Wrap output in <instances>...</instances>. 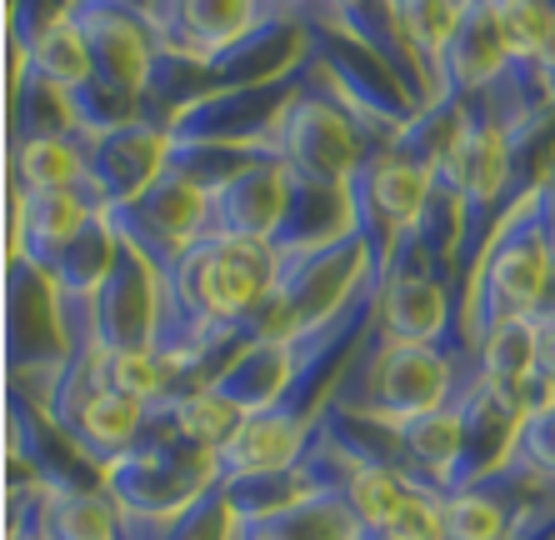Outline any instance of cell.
<instances>
[{
	"label": "cell",
	"instance_id": "1",
	"mask_svg": "<svg viewBox=\"0 0 555 540\" xmlns=\"http://www.w3.org/2000/svg\"><path fill=\"white\" fill-rule=\"evenodd\" d=\"M275 281V250L266 241L201 235L185 245L170 275H160V321H155V360L181 371L216 331L256 310V300Z\"/></svg>",
	"mask_w": 555,
	"mask_h": 540
},
{
	"label": "cell",
	"instance_id": "2",
	"mask_svg": "<svg viewBox=\"0 0 555 540\" xmlns=\"http://www.w3.org/2000/svg\"><path fill=\"white\" fill-rule=\"evenodd\" d=\"M390 141H396V126L365 116L361 105L306 55V86H300L296 101L285 105V116L271 126L266 151L296 176L346 185L361 170L365 155Z\"/></svg>",
	"mask_w": 555,
	"mask_h": 540
},
{
	"label": "cell",
	"instance_id": "3",
	"mask_svg": "<svg viewBox=\"0 0 555 540\" xmlns=\"http://www.w3.org/2000/svg\"><path fill=\"white\" fill-rule=\"evenodd\" d=\"M470 375L476 371H465L440 346L396 340L375 325L325 406L346 415H371V421H411V415H426L436 406H451Z\"/></svg>",
	"mask_w": 555,
	"mask_h": 540
},
{
	"label": "cell",
	"instance_id": "4",
	"mask_svg": "<svg viewBox=\"0 0 555 540\" xmlns=\"http://www.w3.org/2000/svg\"><path fill=\"white\" fill-rule=\"evenodd\" d=\"M551 296V245H545L541 206L530 195L526 206L495 226L486 256H480L470 291H465V350L480 360V340L501 321L535 316Z\"/></svg>",
	"mask_w": 555,
	"mask_h": 540
},
{
	"label": "cell",
	"instance_id": "5",
	"mask_svg": "<svg viewBox=\"0 0 555 540\" xmlns=\"http://www.w3.org/2000/svg\"><path fill=\"white\" fill-rule=\"evenodd\" d=\"M210 486H220L216 455L181 440L176 430H166V425H155V421H145L135 450L120 455L105 471V490L120 501V511L151 515V520H166V515L185 511Z\"/></svg>",
	"mask_w": 555,
	"mask_h": 540
},
{
	"label": "cell",
	"instance_id": "6",
	"mask_svg": "<svg viewBox=\"0 0 555 540\" xmlns=\"http://www.w3.org/2000/svg\"><path fill=\"white\" fill-rule=\"evenodd\" d=\"M65 136H70V145L80 151V166H86V176H80L70 191H76V201L91 210V216H105L111 206L135 201V195L166 170V155H170V136L145 126V120H130V126H116V130L70 126Z\"/></svg>",
	"mask_w": 555,
	"mask_h": 540
},
{
	"label": "cell",
	"instance_id": "7",
	"mask_svg": "<svg viewBox=\"0 0 555 540\" xmlns=\"http://www.w3.org/2000/svg\"><path fill=\"white\" fill-rule=\"evenodd\" d=\"M430 185H436V170L405 160L396 145H380L361 160V170L346 180L350 191V216H356V231H361L365 250H371L375 275L386 270L390 250L405 231L415 226L421 206H426Z\"/></svg>",
	"mask_w": 555,
	"mask_h": 540
},
{
	"label": "cell",
	"instance_id": "8",
	"mask_svg": "<svg viewBox=\"0 0 555 540\" xmlns=\"http://www.w3.org/2000/svg\"><path fill=\"white\" fill-rule=\"evenodd\" d=\"M105 220L116 226V235L135 256L151 260L155 275H170L176 260L185 256V245L206 235V191L166 166L135 201L105 210Z\"/></svg>",
	"mask_w": 555,
	"mask_h": 540
},
{
	"label": "cell",
	"instance_id": "9",
	"mask_svg": "<svg viewBox=\"0 0 555 540\" xmlns=\"http://www.w3.org/2000/svg\"><path fill=\"white\" fill-rule=\"evenodd\" d=\"M365 275H375L371 250H365L361 231L340 235L331 245H315V250H285L275 256V291H281L291 321L300 331H315L346 306L356 291L365 285Z\"/></svg>",
	"mask_w": 555,
	"mask_h": 540
},
{
	"label": "cell",
	"instance_id": "10",
	"mask_svg": "<svg viewBox=\"0 0 555 540\" xmlns=\"http://www.w3.org/2000/svg\"><path fill=\"white\" fill-rule=\"evenodd\" d=\"M306 86V61L281 80L266 86H235V90H216L206 101H195L176 126L170 141H206V145H266L271 126L285 116V105L300 95Z\"/></svg>",
	"mask_w": 555,
	"mask_h": 540
},
{
	"label": "cell",
	"instance_id": "11",
	"mask_svg": "<svg viewBox=\"0 0 555 540\" xmlns=\"http://www.w3.org/2000/svg\"><path fill=\"white\" fill-rule=\"evenodd\" d=\"M300 26H306V36H310V61L321 65L325 76L336 80L365 116L401 130L405 120L421 111V105L405 95L401 80H396V70H390L365 40H356L350 30L331 26V21H300Z\"/></svg>",
	"mask_w": 555,
	"mask_h": 540
},
{
	"label": "cell",
	"instance_id": "12",
	"mask_svg": "<svg viewBox=\"0 0 555 540\" xmlns=\"http://www.w3.org/2000/svg\"><path fill=\"white\" fill-rule=\"evenodd\" d=\"M65 15L76 21L80 40L91 51V76L141 95L145 76H151V61L160 51L145 11H130L120 0H70Z\"/></svg>",
	"mask_w": 555,
	"mask_h": 540
},
{
	"label": "cell",
	"instance_id": "13",
	"mask_svg": "<svg viewBox=\"0 0 555 540\" xmlns=\"http://www.w3.org/2000/svg\"><path fill=\"white\" fill-rule=\"evenodd\" d=\"M95 316V346L105 356H130V350L155 346V321H160V275L145 256H135L120 241L116 270L105 275V285L91 296Z\"/></svg>",
	"mask_w": 555,
	"mask_h": 540
},
{
	"label": "cell",
	"instance_id": "14",
	"mask_svg": "<svg viewBox=\"0 0 555 540\" xmlns=\"http://www.w3.org/2000/svg\"><path fill=\"white\" fill-rule=\"evenodd\" d=\"M451 406L461 411V465H455V480H451V496H455V490H470L476 480H486L511 455L526 406H520L516 390L495 386L480 371L455 390Z\"/></svg>",
	"mask_w": 555,
	"mask_h": 540
},
{
	"label": "cell",
	"instance_id": "15",
	"mask_svg": "<svg viewBox=\"0 0 555 540\" xmlns=\"http://www.w3.org/2000/svg\"><path fill=\"white\" fill-rule=\"evenodd\" d=\"M266 15H271L266 0H145V21H151L155 40L191 61L220 55Z\"/></svg>",
	"mask_w": 555,
	"mask_h": 540
},
{
	"label": "cell",
	"instance_id": "16",
	"mask_svg": "<svg viewBox=\"0 0 555 540\" xmlns=\"http://www.w3.org/2000/svg\"><path fill=\"white\" fill-rule=\"evenodd\" d=\"M285 185L291 170L266 155L241 176H231L220 191L206 195V235H235V241H271L285 216Z\"/></svg>",
	"mask_w": 555,
	"mask_h": 540
},
{
	"label": "cell",
	"instance_id": "17",
	"mask_svg": "<svg viewBox=\"0 0 555 540\" xmlns=\"http://www.w3.org/2000/svg\"><path fill=\"white\" fill-rule=\"evenodd\" d=\"M51 425L105 476L120 455L135 450V440H141V430H145V406L111 386H101V390H91V396H80V400H70V406H61V411H51Z\"/></svg>",
	"mask_w": 555,
	"mask_h": 540
},
{
	"label": "cell",
	"instance_id": "18",
	"mask_svg": "<svg viewBox=\"0 0 555 540\" xmlns=\"http://www.w3.org/2000/svg\"><path fill=\"white\" fill-rule=\"evenodd\" d=\"M5 260H30L36 270L51 275L70 235L86 226L91 210L76 201V191H11L5 185Z\"/></svg>",
	"mask_w": 555,
	"mask_h": 540
},
{
	"label": "cell",
	"instance_id": "19",
	"mask_svg": "<svg viewBox=\"0 0 555 540\" xmlns=\"http://www.w3.org/2000/svg\"><path fill=\"white\" fill-rule=\"evenodd\" d=\"M310 55V36L296 15L271 11L260 26H250L246 36L225 46L220 55H210V80L216 90H235V86H266V80L291 76L300 61Z\"/></svg>",
	"mask_w": 555,
	"mask_h": 540
},
{
	"label": "cell",
	"instance_id": "20",
	"mask_svg": "<svg viewBox=\"0 0 555 540\" xmlns=\"http://www.w3.org/2000/svg\"><path fill=\"white\" fill-rule=\"evenodd\" d=\"M505 40L501 26H495V5L491 0H465L461 15H455L451 36L440 46V95H480L491 90V80L505 70Z\"/></svg>",
	"mask_w": 555,
	"mask_h": 540
},
{
	"label": "cell",
	"instance_id": "21",
	"mask_svg": "<svg viewBox=\"0 0 555 540\" xmlns=\"http://www.w3.org/2000/svg\"><path fill=\"white\" fill-rule=\"evenodd\" d=\"M356 231V216H350V191L336 180H310L291 170V185H285V216L275 226L271 245L275 256L285 250H315V245H331L340 235Z\"/></svg>",
	"mask_w": 555,
	"mask_h": 540
},
{
	"label": "cell",
	"instance_id": "22",
	"mask_svg": "<svg viewBox=\"0 0 555 540\" xmlns=\"http://www.w3.org/2000/svg\"><path fill=\"white\" fill-rule=\"evenodd\" d=\"M390 430H396V471L411 486L451 496L455 465H461V411L436 406L411 421H390Z\"/></svg>",
	"mask_w": 555,
	"mask_h": 540
},
{
	"label": "cell",
	"instance_id": "23",
	"mask_svg": "<svg viewBox=\"0 0 555 540\" xmlns=\"http://www.w3.org/2000/svg\"><path fill=\"white\" fill-rule=\"evenodd\" d=\"M291 375H296V335H266V340H250L206 390L225 396L235 411L256 415L285 396Z\"/></svg>",
	"mask_w": 555,
	"mask_h": 540
},
{
	"label": "cell",
	"instance_id": "24",
	"mask_svg": "<svg viewBox=\"0 0 555 540\" xmlns=\"http://www.w3.org/2000/svg\"><path fill=\"white\" fill-rule=\"evenodd\" d=\"M310 430L315 425H296L285 421L281 411H256L241 421V430L231 436V446L216 455L220 480L235 476H256V471H281V465H296L300 450H306Z\"/></svg>",
	"mask_w": 555,
	"mask_h": 540
},
{
	"label": "cell",
	"instance_id": "25",
	"mask_svg": "<svg viewBox=\"0 0 555 540\" xmlns=\"http://www.w3.org/2000/svg\"><path fill=\"white\" fill-rule=\"evenodd\" d=\"M206 95H216L210 65L160 46L151 61V76H145V86H141V120L170 136V126H176L195 101H206Z\"/></svg>",
	"mask_w": 555,
	"mask_h": 540
},
{
	"label": "cell",
	"instance_id": "26",
	"mask_svg": "<svg viewBox=\"0 0 555 540\" xmlns=\"http://www.w3.org/2000/svg\"><path fill=\"white\" fill-rule=\"evenodd\" d=\"M145 421L166 425V430H176L181 440L220 455V450L231 446L235 430H241L246 411H235L231 400L216 396V390H185V396H155L151 406H145Z\"/></svg>",
	"mask_w": 555,
	"mask_h": 540
},
{
	"label": "cell",
	"instance_id": "27",
	"mask_svg": "<svg viewBox=\"0 0 555 540\" xmlns=\"http://www.w3.org/2000/svg\"><path fill=\"white\" fill-rule=\"evenodd\" d=\"M241 515H235L225 486H210L206 496H195L185 511L151 520V515H126L120 511V540H231Z\"/></svg>",
	"mask_w": 555,
	"mask_h": 540
},
{
	"label": "cell",
	"instance_id": "28",
	"mask_svg": "<svg viewBox=\"0 0 555 540\" xmlns=\"http://www.w3.org/2000/svg\"><path fill=\"white\" fill-rule=\"evenodd\" d=\"M116 256H120L116 226H111L105 216H86V226L70 235V245H65L61 260H55L51 285L61 291V296H86L91 300L105 285V275L116 270Z\"/></svg>",
	"mask_w": 555,
	"mask_h": 540
},
{
	"label": "cell",
	"instance_id": "29",
	"mask_svg": "<svg viewBox=\"0 0 555 540\" xmlns=\"http://www.w3.org/2000/svg\"><path fill=\"white\" fill-rule=\"evenodd\" d=\"M5 170H11V191L30 195V191H70L86 166H80V151L70 145V136H40L26 145H5Z\"/></svg>",
	"mask_w": 555,
	"mask_h": 540
},
{
	"label": "cell",
	"instance_id": "30",
	"mask_svg": "<svg viewBox=\"0 0 555 540\" xmlns=\"http://www.w3.org/2000/svg\"><path fill=\"white\" fill-rule=\"evenodd\" d=\"M46 540H120V501L111 490H51Z\"/></svg>",
	"mask_w": 555,
	"mask_h": 540
},
{
	"label": "cell",
	"instance_id": "31",
	"mask_svg": "<svg viewBox=\"0 0 555 540\" xmlns=\"http://www.w3.org/2000/svg\"><path fill=\"white\" fill-rule=\"evenodd\" d=\"M5 90H11V101H5V145H26V141H40V136H65L70 130V111H65L61 86L26 70Z\"/></svg>",
	"mask_w": 555,
	"mask_h": 540
},
{
	"label": "cell",
	"instance_id": "32",
	"mask_svg": "<svg viewBox=\"0 0 555 540\" xmlns=\"http://www.w3.org/2000/svg\"><path fill=\"white\" fill-rule=\"evenodd\" d=\"M535 360H541V331H535V316H516V321H501L486 340H480V375L495 381V386L516 390L535 375Z\"/></svg>",
	"mask_w": 555,
	"mask_h": 540
},
{
	"label": "cell",
	"instance_id": "33",
	"mask_svg": "<svg viewBox=\"0 0 555 540\" xmlns=\"http://www.w3.org/2000/svg\"><path fill=\"white\" fill-rule=\"evenodd\" d=\"M220 486H225V496H231L241 520H271V515L291 511L296 501L310 496V480H306V471H300V461L281 465V471H256V476L220 480Z\"/></svg>",
	"mask_w": 555,
	"mask_h": 540
},
{
	"label": "cell",
	"instance_id": "34",
	"mask_svg": "<svg viewBox=\"0 0 555 540\" xmlns=\"http://www.w3.org/2000/svg\"><path fill=\"white\" fill-rule=\"evenodd\" d=\"M26 70H36L40 80H51V86H61V90L91 80V51H86V40H80V30H76L70 15L51 21V26L30 40L26 46Z\"/></svg>",
	"mask_w": 555,
	"mask_h": 540
},
{
	"label": "cell",
	"instance_id": "35",
	"mask_svg": "<svg viewBox=\"0 0 555 540\" xmlns=\"http://www.w3.org/2000/svg\"><path fill=\"white\" fill-rule=\"evenodd\" d=\"M266 145H206V141H170V155L166 166L181 170L185 180H195L201 191H220L231 176H241L246 166H256V160H266Z\"/></svg>",
	"mask_w": 555,
	"mask_h": 540
},
{
	"label": "cell",
	"instance_id": "36",
	"mask_svg": "<svg viewBox=\"0 0 555 540\" xmlns=\"http://www.w3.org/2000/svg\"><path fill=\"white\" fill-rule=\"evenodd\" d=\"M271 520L291 540H365L361 515L350 511L336 490H310L306 501H296L291 511L271 515Z\"/></svg>",
	"mask_w": 555,
	"mask_h": 540
},
{
	"label": "cell",
	"instance_id": "37",
	"mask_svg": "<svg viewBox=\"0 0 555 540\" xmlns=\"http://www.w3.org/2000/svg\"><path fill=\"white\" fill-rule=\"evenodd\" d=\"M440 526H446V540H511L516 520L486 490H455V496H440Z\"/></svg>",
	"mask_w": 555,
	"mask_h": 540
},
{
	"label": "cell",
	"instance_id": "38",
	"mask_svg": "<svg viewBox=\"0 0 555 540\" xmlns=\"http://www.w3.org/2000/svg\"><path fill=\"white\" fill-rule=\"evenodd\" d=\"M65 95V111H70V126L80 130H116L141 120V95H130L120 86H105V80H80V86L61 90Z\"/></svg>",
	"mask_w": 555,
	"mask_h": 540
},
{
	"label": "cell",
	"instance_id": "39",
	"mask_svg": "<svg viewBox=\"0 0 555 540\" xmlns=\"http://www.w3.org/2000/svg\"><path fill=\"white\" fill-rule=\"evenodd\" d=\"M511 61H541L551 40V5L545 0H491Z\"/></svg>",
	"mask_w": 555,
	"mask_h": 540
},
{
	"label": "cell",
	"instance_id": "40",
	"mask_svg": "<svg viewBox=\"0 0 555 540\" xmlns=\"http://www.w3.org/2000/svg\"><path fill=\"white\" fill-rule=\"evenodd\" d=\"M511 461L526 465L530 476H541L545 486H555V400H545V406H535V411L520 415Z\"/></svg>",
	"mask_w": 555,
	"mask_h": 540
},
{
	"label": "cell",
	"instance_id": "41",
	"mask_svg": "<svg viewBox=\"0 0 555 540\" xmlns=\"http://www.w3.org/2000/svg\"><path fill=\"white\" fill-rule=\"evenodd\" d=\"M386 540H446V526H440V496L436 490L411 486L405 505L390 515V526L380 530Z\"/></svg>",
	"mask_w": 555,
	"mask_h": 540
},
{
	"label": "cell",
	"instance_id": "42",
	"mask_svg": "<svg viewBox=\"0 0 555 540\" xmlns=\"http://www.w3.org/2000/svg\"><path fill=\"white\" fill-rule=\"evenodd\" d=\"M535 331H541V360H535V371L555 386V316H535Z\"/></svg>",
	"mask_w": 555,
	"mask_h": 540
},
{
	"label": "cell",
	"instance_id": "43",
	"mask_svg": "<svg viewBox=\"0 0 555 540\" xmlns=\"http://www.w3.org/2000/svg\"><path fill=\"white\" fill-rule=\"evenodd\" d=\"M231 540H291V536H285L275 520H241Z\"/></svg>",
	"mask_w": 555,
	"mask_h": 540
},
{
	"label": "cell",
	"instance_id": "44",
	"mask_svg": "<svg viewBox=\"0 0 555 540\" xmlns=\"http://www.w3.org/2000/svg\"><path fill=\"white\" fill-rule=\"evenodd\" d=\"M325 0H266V11H285V15H296V21H306V15H315Z\"/></svg>",
	"mask_w": 555,
	"mask_h": 540
},
{
	"label": "cell",
	"instance_id": "45",
	"mask_svg": "<svg viewBox=\"0 0 555 540\" xmlns=\"http://www.w3.org/2000/svg\"><path fill=\"white\" fill-rule=\"evenodd\" d=\"M545 245H551V296H545V306L535 316H555V235H545Z\"/></svg>",
	"mask_w": 555,
	"mask_h": 540
},
{
	"label": "cell",
	"instance_id": "46",
	"mask_svg": "<svg viewBox=\"0 0 555 540\" xmlns=\"http://www.w3.org/2000/svg\"><path fill=\"white\" fill-rule=\"evenodd\" d=\"M365 540H386V536H380V530H365Z\"/></svg>",
	"mask_w": 555,
	"mask_h": 540
}]
</instances>
